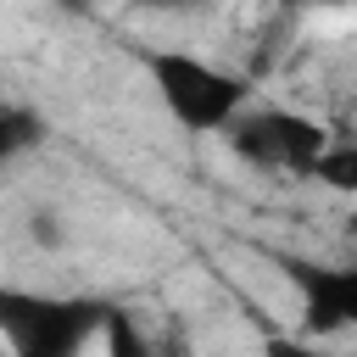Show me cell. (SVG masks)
I'll return each instance as SVG.
<instances>
[{
	"label": "cell",
	"mask_w": 357,
	"mask_h": 357,
	"mask_svg": "<svg viewBox=\"0 0 357 357\" xmlns=\"http://www.w3.org/2000/svg\"><path fill=\"white\" fill-rule=\"evenodd\" d=\"M56 6H61V11H73V17H89V6H95V0H56Z\"/></svg>",
	"instance_id": "12"
},
{
	"label": "cell",
	"mask_w": 357,
	"mask_h": 357,
	"mask_svg": "<svg viewBox=\"0 0 357 357\" xmlns=\"http://www.w3.org/2000/svg\"><path fill=\"white\" fill-rule=\"evenodd\" d=\"M45 139V123L28 112V106H0V167L22 151H33Z\"/></svg>",
	"instance_id": "7"
},
{
	"label": "cell",
	"mask_w": 357,
	"mask_h": 357,
	"mask_svg": "<svg viewBox=\"0 0 357 357\" xmlns=\"http://www.w3.org/2000/svg\"><path fill=\"white\" fill-rule=\"evenodd\" d=\"M33 240H39V245H56V240H61L56 218H45V212H39V218H33Z\"/></svg>",
	"instance_id": "10"
},
{
	"label": "cell",
	"mask_w": 357,
	"mask_h": 357,
	"mask_svg": "<svg viewBox=\"0 0 357 357\" xmlns=\"http://www.w3.org/2000/svg\"><path fill=\"white\" fill-rule=\"evenodd\" d=\"M156 357H195V335L184 318H167L162 335H156Z\"/></svg>",
	"instance_id": "8"
},
{
	"label": "cell",
	"mask_w": 357,
	"mask_h": 357,
	"mask_svg": "<svg viewBox=\"0 0 357 357\" xmlns=\"http://www.w3.org/2000/svg\"><path fill=\"white\" fill-rule=\"evenodd\" d=\"M312 178L340 195H357V139H329L324 156L312 162Z\"/></svg>",
	"instance_id": "6"
},
{
	"label": "cell",
	"mask_w": 357,
	"mask_h": 357,
	"mask_svg": "<svg viewBox=\"0 0 357 357\" xmlns=\"http://www.w3.org/2000/svg\"><path fill=\"white\" fill-rule=\"evenodd\" d=\"M100 335H106V357H156V340H151V335L139 329V318L123 312V307H106Z\"/></svg>",
	"instance_id": "5"
},
{
	"label": "cell",
	"mask_w": 357,
	"mask_h": 357,
	"mask_svg": "<svg viewBox=\"0 0 357 357\" xmlns=\"http://www.w3.org/2000/svg\"><path fill=\"white\" fill-rule=\"evenodd\" d=\"M100 324L106 301L0 284V340L11 357H78L89 335H100Z\"/></svg>",
	"instance_id": "1"
},
{
	"label": "cell",
	"mask_w": 357,
	"mask_h": 357,
	"mask_svg": "<svg viewBox=\"0 0 357 357\" xmlns=\"http://www.w3.org/2000/svg\"><path fill=\"white\" fill-rule=\"evenodd\" d=\"M139 11H195L201 0H134Z\"/></svg>",
	"instance_id": "11"
},
{
	"label": "cell",
	"mask_w": 357,
	"mask_h": 357,
	"mask_svg": "<svg viewBox=\"0 0 357 357\" xmlns=\"http://www.w3.org/2000/svg\"><path fill=\"white\" fill-rule=\"evenodd\" d=\"M346 229H351V240H357V212H351V218H346Z\"/></svg>",
	"instance_id": "13"
},
{
	"label": "cell",
	"mask_w": 357,
	"mask_h": 357,
	"mask_svg": "<svg viewBox=\"0 0 357 357\" xmlns=\"http://www.w3.org/2000/svg\"><path fill=\"white\" fill-rule=\"evenodd\" d=\"M145 73H151L167 117L190 134H223L245 112V95H251V84L240 73H223L190 50H151Z\"/></svg>",
	"instance_id": "2"
},
{
	"label": "cell",
	"mask_w": 357,
	"mask_h": 357,
	"mask_svg": "<svg viewBox=\"0 0 357 357\" xmlns=\"http://www.w3.org/2000/svg\"><path fill=\"white\" fill-rule=\"evenodd\" d=\"M296 296H301V329L307 335H340L357 329V268L340 262H284Z\"/></svg>",
	"instance_id": "4"
},
{
	"label": "cell",
	"mask_w": 357,
	"mask_h": 357,
	"mask_svg": "<svg viewBox=\"0 0 357 357\" xmlns=\"http://www.w3.org/2000/svg\"><path fill=\"white\" fill-rule=\"evenodd\" d=\"M262 357H340V351H324V346L296 340V335H268L262 340Z\"/></svg>",
	"instance_id": "9"
},
{
	"label": "cell",
	"mask_w": 357,
	"mask_h": 357,
	"mask_svg": "<svg viewBox=\"0 0 357 357\" xmlns=\"http://www.w3.org/2000/svg\"><path fill=\"white\" fill-rule=\"evenodd\" d=\"M229 151L262 173H296L312 178V162L329 145V128L318 117H301L290 106H262V112H240L229 128Z\"/></svg>",
	"instance_id": "3"
}]
</instances>
